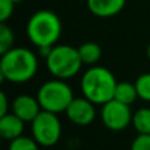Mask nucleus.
Listing matches in <instances>:
<instances>
[{"instance_id":"nucleus-1","label":"nucleus","mask_w":150,"mask_h":150,"mask_svg":"<svg viewBox=\"0 0 150 150\" xmlns=\"http://www.w3.org/2000/svg\"><path fill=\"white\" fill-rule=\"evenodd\" d=\"M117 80L115 75L105 67L92 66L80 79V90L86 99L95 105H103L113 99Z\"/></svg>"},{"instance_id":"nucleus-2","label":"nucleus","mask_w":150,"mask_h":150,"mask_svg":"<svg viewBox=\"0 0 150 150\" xmlns=\"http://www.w3.org/2000/svg\"><path fill=\"white\" fill-rule=\"evenodd\" d=\"M62 34V21L50 9H40L26 24V36L37 47L55 46Z\"/></svg>"},{"instance_id":"nucleus-3","label":"nucleus","mask_w":150,"mask_h":150,"mask_svg":"<svg viewBox=\"0 0 150 150\" xmlns=\"http://www.w3.org/2000/svg\"><path fill=\"white\" fill-rule=\"evenodd\" d=\"M0 67L8 82L21 84L34 78L38 70V59L26 47H12L0 57Z\"/></svg>"},{"instance_id":"nucleus-4","label":"nucleus","mask_w":150,"mask_h":150,"mask_svg":"<svg viewBox=\"0 0 150 150\" xmlns=\"http://www.w3.org/2000/svg\"><path fill=\"white\" fill-rule=\"evenodd\" d=\"M46 69L57 79L67 80L75 76L82 69V59L76 47L70 45H55L45 58Z\"/></svg>"},{"instance_id":"nucleus-5","label":"nucleus","mask_w":150,"mask_h":150,"mask_svg":"<svg viewBox=\"0 0 150 150\" xmlns=\"http://www.w3.org/2000/svg\"><path fill=\"white\" fill-rule=\"evenodd\" d=\"M36 98L42 111L58 115L66 112L74 99V92L65 80L55 78L41 84Z\"/></svg>"},{"instance_id":"nucleus-6","label":"nucleus","mask_w":150,"mask_h":150,"mask_svg":"<svg viewBox=\"0 0 150 150\" xmlns=\"http://www.w3.org/2000/svg\"><path fill=\"white\" fill-rule=\"evenodd\" d=\"M32 137L40 146L52 148L57 145L62 136V124L58 115L47 111H41L38 116L30 122Z\"/></svg>"},{"instance_id":"nucleus-7","label":"nucleus","mask_w":150,"mask_h":150,"mask_svg":"<svg viewBox=\"0 0 150 150\" xmlns=\"http://www.w3.org/2000/svg\"><path fill=\"white\" fill-rule=\"evenodd\" d=\"M101 122L107 129L112 132H121L132 124L133 113L130 105L112 99L111 101L103 104L101 108Z\"/></svg>"},{"instance_id":"nucleus-8","label":"nucleus","mask_w":150,"mask_h":150,"mask_svg":"<svg viewBox=\"0 0 150 150\" xmlns=\"http://www.w3.org/2000/svg\"><path fill=\"white\" fill-rule=\"evenodd\" d=\"M65 113L73 124L79 127H87L95 120L96 109L95 104L83 96V98H74Z\"/></svg>"},{"instance_id":"nucleus-9","label":"nucleus","mask_w":150,"mask_h":150,"mask_svg":"<svg viewBox=\"0 0 150 150\" xmlns=\"http://www.w3.org/2000/svg\"><path fill=\"white\" fill-rule=\"evenodd\" d=\"M41 111V105L37 98L32 95L21 93L16 96L12 101V112L24 122H32Z\"/></svg>"},{"instance_id":"nucleus-10","label":"nucleus","mask_w":150,"mask_h":150,"mask_svg":"<svg viewBox=\"0 0 150 150\" xmlns=\"http://www.w3.org/2000/svg\"><path fill=\"white\" fill-rule=\"evenodd\" d=\"M127 0H87V8L98 17H112L124 9Z\"/></svg>"},{"instance_id":"nucleus-11","label":"nucleus","mask_w":150,"mask_h":150,"mask_svg":"<svg viewBox=\"0 0 150 150\" xmlns=\"http://www.w3.org/2000/svg\"><path fill=\"white\" fill-rule=\"evenodd\" d=\"M25 122L15 113H7L0 119V136L3 140L12 141L23 136Z\"/></svg>"},{"instance_id":"nucleus-12","label":"nucleus","mask_w":150,"mask_h":150,"mask_svg":"<svg viewBox=\"0 0 150 150\" xmlns=\"http://www.w3.org/2000/svg\"><path fill=\"white\" fill-rule=\"evenodd\" d=\"M113 99L117 101H120V103L127 104V105L133 104L138 99V93H137V90H136L134 83L117 82Z\"/></svg>"},{"instance_id":"nucleus-13","label":"nucleus","mask_w":150,"mask_h":150,"mask_svg":"<svg viewBox=\"0 0 150 150\" xmlns=\"http://www.w3.org/2000/svg\"><path fill=\"white\" fill-rule=\"evenodd\" d=\"M78 53H79V57L82 59L83 65L93 66L101 58V47L96 42L92 41L84 42V44L80 45L78 47Z\"/></svg>"},{"instance_id":"nucleus-14","label":"nucleus","mask_w":150,"mask_h":150,"mask_svg":"<svg viewBox=\"0 0 150 150\" xmlns=\"http://www.w3.org/2000/svg\"><path fill=\"white\" fill-rule=\"evenodd\" d=\"M132 125L138 134H150V108L144 107L133 113Z\"/></svg>"},{"instance_id":"nucleus-15","label":"nucleus","mask_w":150,"mask_h":150,"mask_svg":"<svg viewBox=\"0 0 150 150\" xmlns=\"http://www.w3.org/2000/svg\"><path fill=\"white\" fill-rule=\"evenodd\" d=\"M15 34L5 23H0V57L13 47Z\"/></svg>"},{"instance_id":"nucleus-16","label":"nucleus","mask_w":150,"mask_h":150,"mask_svg":"<svg viewBox=\"0 0 150 150\" xmlns=\"http://www.w3.org/2000/svg\"><path fill=\"white\" fill-rule=\"evenodd\" d=\"M138 99L150 103V73L141 74L134 82Z\"/></svg>"},{"instance_id":"nucleus-17","label":"nucleus","mask_w":150,"mask_h":150,"mask_svg":"<svg viewBox=\"0 0 150 150\" xmlns=\"http://www.w3.org/2000/svg\"><path fill=\"white\" fill-rule=\"evenodd\" d=\"M8 150H40V145L36 142L33 137H26L23 134L9 141Z\"/></svg>"},{"instance_id":"nucleus-18","label":"nucleus","mask_w":150,"mask_h":150,"mask_svg":"<svg viewBox=\"0 0 150 150\" xmlns=\"http://www.w3.org/2000/svg\"><path fill=\"white\" fill-rule=\"evenodd\" d=\"M13 4L11 0H0V23H7L13 13Z\"/></svg>"},{"instance_id":"nucleus-19","label":"nucleus","mask_w":150,"mask_h":150,"mask_svg":"<svg viewBox=\"0 0 150 150\" xmlns=\"http://www.w3.org/2000/svg\"><path fill=\"white\" fill-rule=\"evenodd\" d=\"M130 150H150V134H138L133 140Z\"/></svg>"},{"instance_id":"nucleus-20","label":"nucleus","mask_w":150,"mask_h":150,"mask_svg":"<svg viewBox=\"0 0 150 150\" xmlns=\"http://www.w3.org/2000/svg\"><path fill=\"white\" fill-rule=\"evenodd\" d=\"M8 107H9V103H8L7 95L0 90V119L8 113Z\"/></svg>"},{"instance_id":"nucleus-21","label":"nucleus","mask_w":150,"mask_h":150,"mask_svg":"<svg viewBox=\"0 0 150 150\" xmlns=\"http://www.w3.org/2000/svg\"><path fill=\"white\" fill-rule=\"evenodd\" d=\"M7 80V78H5V74H4V71H3V69L0 67V86L3 84V83Z\"/></svg>"},{"instance_id":"nucleus-22","label":"nucleus","mask_w":150,"mask_h":150,"mask_svg":"<svg viewBox=\"0 0 150 150\" xmlns=\"http://www.w3.org/2000/svg\"><path fill=\"white\" fill-rule=\"evenodd\" d=\"M146 55H148V59L150 61V44L148 45V49H146Z\"/></svg>"},{"instance_id":"nucleus-23","label":"nucleus","mask_w":150,"mask_h":150,"mask_svg":"<svg viewBox=\"0 0 150 150\" xmlns=\"http://www.w3.org/2000/svg\"><path fill=\"white\" fill-rule=\"evenodd\" d=\"M11 1H12L13 4H20V3H23L24 0H11Z\"/></svg>"},{"instance_id":"nucleus-24","label":"nucleus","mask_w":150,"mask_h":150,"mask_svg":"<svg viewBox=\"0 0 150 150\" xmlns=\"http://www.w3.org/2000/svg\"><path fill=\"white\" fill-rule=\"evenodd\" d=\"M1 141H3V138H1V136H0V144H1Z\"/></svg>"}]
</instances>
